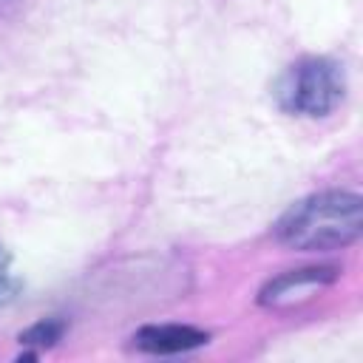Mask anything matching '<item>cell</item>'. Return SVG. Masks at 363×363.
<instances>
[{"label": "cell", "instance_id": "1", "mask_svg": "<svg viewBox=\"0 0 363 363\" xmlns=\"http://www.w3.org/2000/svg\"><path fill=\"white\" fill-rule=\"evenodd\" d=\"M363 201L349 190H320L295 201L275 224L281 244L303 252L343 250L360 238Z\"/></svg>", "mask_w": 363, "mask_h": 363}, {"label": "cell", "instance_id": "2", "mask_svg": "<svg viewBox=\"0 0 363 363\" xmlns=\"http://www.w3.org/2000/svg\"><path fill=\"white\" fill-rule=\"evenodd\" d=\"M346 94L343 68L329 57H301L281 71L272 85L278 108L289 116H326Z\"/></svg>", "mask_w": 363, "mask_h": 363}, {"label": "cell", "instance_id": "3", "mask_svg": "<svg viewBox=\"0 0 363 363\" xmlns=\"http://www.w3.org/2000/svg\"><path fill=\"white\" fill-rule=\"evenodd\" d=\"M337 278L335 267H303V269H289L272 281H267V286L261 289L258 301L264 306H281L289 303L295 298H306L309 292L332 284Z\"/></svg>", "mask_w": 363, "mask_h": 363}, {"label": "cell", "instance_id": "4", "mask_svg": "<svg viewBox=\"0 0 363 363\" xmlns=\"http://www.w3.org/2000/svg\"><path fill=\"white\" fill-rule=\"evenodd\" d=\"M210 340L207 332L196 329V326H184V323H153V326H142L133 335V346L150 354H179V352H190L199 349Z\"/></svg>", "mask_w": 363, "mask_h": 363}, {"label": "cell", "instance_id": "5", "mask_svg": "<svg viewBox=\"0 0 363 363\" xmlns=\"http://www.w3.org/2000/svg\"><path fill=\"white\" fill-rule=\"evenodd\" d=\"M65 335V323L60 318H43L34 326H28L26 332H20V343L26 349H31V354H40L43 349H51L62 340Z\"/></svg>", "mask_w": 363, "mask_h": 363}, {"label": "cell", "instance_id": "6", "mask_svg": "<svg viewBox=\"0 0 363 363\" xmlns=\"http://www.w3.org/2000/svg\"><path fill=\"white\" fill-rule=\"evenodd\" d=\"M20 289V281L11 275V269H0V306H6Z\"/></svg>", "mask_w": 363, "mask_h": 363}, {"label": "cell", "instance_id": "7", "mask_svg": "<svg viewBox=\"0 0 363 363\" xmlns=\"http://www.w3.org/2000/svg\"><path fill=\"white\" fill-rule=\"evenodd\" d=\"M11 3H14V0H0V11H6V9L11 6Z\"/></svg>", "mask_w": 363, "mask_h": 363}]
</instances>
